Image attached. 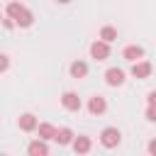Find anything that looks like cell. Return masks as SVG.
<instances>
[{
  "label": "cell",
  "instance_id": "obj_19",
  "mask_svg": "<svg viewBox=\"0 0 156 156\" xmlns=\"http://www.w3.org/2000/svg\"><path fill=\"white\" fill-rule=\"evenodd\" d=\"M146 119L149 122H156V107H146Z\"/></svg>",
  "mask_w": 156,
  "mask_h": 156
},
{
  "label": "cell",
  "instance_id": "obj_17",
  "mask_svg": "<svg viewBox=\"0 0 156 156\" xmlns=\"http://www.w3.org/2000/svg\"><path fill=\"white\" fill-rule=\"evenodd\" d=\"M7 68H10V56H7V54H2V56H0V71L5 73Z\"/></svg>",
  "mask_w": 156,
  "mask_h": 156
},
{
  "label": "cell",
  "instance_id": "obj_22",
  "mask_svg": "<svg viewBox=\"0 0 156 156\" xmlns=\"http://www.w3.org/2000/svg\"><path fill=\"white\" fill-rule=\"evenodd\" d=\"M56 2H61V5H66V2H71V0H56Z\"/></svg>",
  "mask_w": 156,
  "mask_h": 156
},
{
  "label": "cell",
  "instance_id": "obj_5",
  "mask_svg": "<svg viewBox=\"0 0 156 156\" xmlns=\"http://www.w3.org/2000/svg\"><path fill=\"white\" fill-rule=\"evenodd\" d=\"M151 71H154V66H151V61H136V63H132V78H136V80H146L149 76H151Z\"/></svg>",
  "mask_w": 156,
  "mask_h": 156
},
{
  "label": "cell",
  "instance_id": "obj_3",
  "mask_svg": "<svg viewBox=\"0 0 156 156\" xmlns=\"http://www.w3.org/2000/svg\"><path fill=\"white\" fill-rule=\"evenodd\" d=\"M124 80H127V73H124L122 68L112 66V68L105 71V83H107L110 88H119V85H124Z\"/></svg>",
  "mask_w": 156,
  "mask_h": 156
},
{
  "label": "cell",
  "instance_id": "obj_2",
  "mask_svg": "<svg viewBox=\"0 0 156 156\" xmlns=\"http://www.w3.org/2000/svg\"><path fill=\"white\" fill-rule=\"evenodd\" d=\"M90 58H95V61H107V58H110V44L102 41V39H95V41L90 44Z\"/></svg>",
  "mask_w": 156,
  "mask_h": 156
},
{
  "label": "cell",
  "instance_id": "obj_10",
  "mask_svg": "<svg viewBox=\"0 0 156 156\" xmlns=\"http://www.w3.org/2000/svg\"><path fill=\"white\" fill-rule=\"evenodd\" d=\"M71 149H73V151H76V154H78V156H85V154H88V151H90V149H93V139H90V136H88V134H78V136H76V141H73V146H71Z\"/></svg>",
  "mask_w": 156,
  "mask_h": 156
},
{
  "label": "cell",
  "instance_id": "obj_1",
  "mask_svg": "<svg viewBox=\"0 0 156 156\" xmlns=\"http://www.w3.org/2000/svg\"><path fill=\"white\" fill-rule=\"evenodd\" d=\"M100 144H102L105 149H117V146L122 144V132H119L117 127H105V129L100 132Z\"/></svg>",
  "mask_w": 156,
  "mask_h": 156
},
{
  "label": "cell",
  "instance_id": "obj_14",
  "mask_svg": "<svg viewBox=\"0 0 156 156\" xmlns=\"http://www.w3.org/2000/svg\"><path fill=\"white\" fill-rule=\"evenodd\" d=\"M68 71H71V78H78V80H80V78L88 76V63L78 58V61H73V63L68 66Z\"/></svg>",
  "mask_w": 156,
  "mask_h": 156
},
{
  "label": "cell",
  "instance_id": "obj_12",
  "mask_svg": "<svg viewBox=\"0 0 156 156\" xmlns=\"http://www.w3.org/2000/svg\"><path fill=\"white\" fill-rule=\"evenodd\" d=\"M27 156H49V144L41 141V139L29 141V146H27Z\"/></svg>",
  "mask_w": 156,
  "mask_h": 156
},
{
  "label": "cell",
  "instance_id": "obj_4",
  "mask_svg": "<svg viewBox=\"0 0 156 156\" xmlns=\"http://www.w3.org/2000/svg\"><path fill=\"white\" fill-rule=\"evenodd\" d=\"M61 107H63V110H68V112H80L83 102H80L78 93H73V90H66V93L61 95Z\"/></svg>",
  "mask_w": 156,
  "mask_h": 156
},
{
  "label": "cell",
  "instance_id": "obj_11",
  "mask_svg": "<svg viewBox=\"0 0 156 156\" xmlns=\"http://www.w3.org/2000/svg\"><path fill=\"white\" fill-rule=\"evenodd\" d=\"M54 141H56L58 146H73V141H76V134H73V129H71V127H61Z\"/></svg>",
  "mask_w": 156,
  "mask_h": 156
},
{
  "label": "cell",
  "instance_id": "obj_7",
  "mask_svg": "<svg viewBox=\"0 0 156 156\" xmlns=\"http://www.w3.org/2000/svg\"><path fill=\"white\" fill-rule=\"evenodd\" d=\"M122 58L129 61V63H136V61H144V46L139 44H129L122 49Z\"/></svg>",
  "mask_w": 156,
  "mask_h": 156
},
{
  "label": "cell",
  "instance_id": "obj_8",
  "mask_svg": "<svg viewBox=\"0 0 156 156\" xmlns=\"http://www.w3.org/2000/svg\"><path fill=\"white\" fill-rule=\"evenodd\" d=\"M12 20H15V24H17V27L27 29V27H32V24H34V12H32L29 7H24V5H22V10H20Z\"/></svg>",
  "mask_w": 156,
  "mask_h": 156
},
{
  "label": "cell",
  "instance_id": "obj_21",
  "mask_svg": "<svg viewBox=\"0 0 156 156\" xmlns=\"http://www.w3.org/2000/svg\"><path fill=\"white\" fill-rule=\"evenodd\" d=\"M146 149H149V156H156V139H151Z\"/></svg>",
  "mask_w": 156,
  "mask_h": 156
},
{
  "label": "cell",
  "instance_id": "obj_20",
  "mask_svg": "<svg viewBox=\"0 0 156 156\" xmlns=\"http://www.w3.org/2000/svg\"><path fill=\"white\" fill-rule=\"evenodd\" d=\"M2 27H5V29H12V27H17V24H15L12 17H5V20H2Z\"/></svg>",
  "mask_w": 156,
  "mask_h": 156
},
{
  "label": "cell",
  "instance_id": "obj_9",
  "mask_svg": "<svg viewBox=\"0 0 156 156\" xmlns=\"http://www.w3.org/2000/svg\"><path fill=\"white\" fill-rule=\"evenodd\" d=\"M17 124H20V129H22V132H37L41 122H39V119H37L32 112H24V115H20Z\"/></svg>",
  "mask_w": 156,
  "mask_h": 156
},
{
  "label": "cell",
  "instance_id": "obj_23",
  "mask_svg": "<svg viewBox=\"0 0 156 156\" xmlns=\"http://www.w3.org/2000/svg\"><path fill=\"white\" fill-rule=\"evenodd\" d=\"M2 156H7V154H2Z\"/></svg>",
  "mask_w": 156,
  "mask_h": 156
},
{
  "label": "cell",
  "instance_id": "obj_16",
  "mask_svg": "<svg viewBox=\"0 0 156 156\" xmlns=\"http://www.w3.org/2000/svg\"><path fill=\"white\" fill-rule=\"evenodd\" d=\"M20 10H22V2L12 0V2H7V7H5V17H15Z\"/></svg>",
  "mask_w": 156,
  "mask_h": 156
},
{
  "label": "cell",
  "instance_id": "obj_18",
  "mask_svg": "<svg viewBox=\"0 0 156 156\" xmlns=\"http://www.w3.org/2000/svg\"><path fill=\"white\" fill-rule=\"evenodd\" d=\"M146 105H149V107H156V90H151V93L146 95Z\"/></svg>",
  "mask_w": 156,
  "mask_h": 156
},
{
  "label": "cell",
  "instance_id": "obj_13",
  "mask_svg": "<svg viewBox=\"0 0 156 156\" xmlns=\"http://www.w3.org/2000/svg\"><path fill=\"white\" fill-rule=\"evenodd\" d=\"M37 134H39V139H41V141H51V139H56L58 129H56L54 124H49V122H41V124H39V129H37Z\"/></svg>",
  "mask_w": 156,
  "mask_h": 156
},
{
  "label": "cell",
  "instance_id": "obj_6",
  "mask_svg": "<svg viewBox=\"0 0 156 156\" xmlns=\"http://www.w3.org/2000/svg\"><path fill=\"white\" fill-rule=\"evenodd\" d=\"M88 112H90L93 117L105 115V112H107V100H105L102 95H93V98H88Z\"/></svg>",
  "mask_w": 156,
  "mask_h": 156
},
{
  "label": "cell",
  "instance_id": "obj_15",
  "mask_svg": "<svg viewBox=\"0 0 156 156\" xmlns=\"http://www.w3.org/2000/svg\"><path fill=\"white\" fill-rule=\"evenodd\" d=\"M100 39H102V41H107V44H112V41L117 39V27H112V24H105V27L100 29Z\"/></svg>",
  "mask_w": 156,
  "mask_h": 156
}]
</instances>
